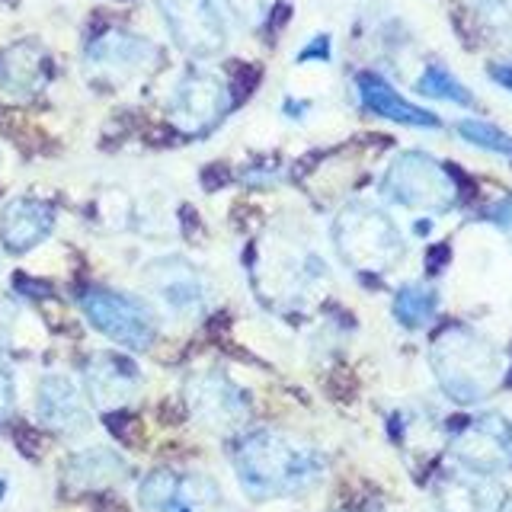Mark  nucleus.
Masks as SVG:
<instances>
[{"label": "nucleus", "instance_id": "nucleus-22", "mask_svg": "<svg viewBox=\"0 0 512 512\" xmlns=\"http://www.w3.org/2000/svg\"><path fill=\"white\" fill-rule=\"evenodd\" d=\"M416 93L429 96V100L455 103V106H474V93L461 84V80L445 68V64H429V68L416 80Z\"/></svg>", "mask_w": 512, "mask_h": 512}, {"label": "nucleus", "instance_id": "nucleus-19", "mask_svg": "<svg viewBox=\"0 0 512 512\" xmlns=\"http://www.w3.org/2000/svg\"><path fill=\"white\" fill-rule=\"evenodd\" d=\"M48 77V58L39 45L20 42L0 52V93L32 96Z\"/></svg>", "mask_w": 512, "mask_h": 512}, {"label": "nucleus", "instance_id": "nucleus-2", "mask_svg": "<svg viewBox=\"0 0 512 512\" xmlns=\"http://www.w3.org/2000/svg\"><path fill=\"white\" fill-rule=\"evenodd\" d=\"M432 375L455 404H480L506 381V356L487 333L468 324H452L429 346Z\"/></svg>", "mask_w": 512, "mask_h": 512}, {"label": "nucleus", "instance_id": "nucleus-20", "mask_svg": "<svg viewBox=\"0 0 512 512\" xmlns=\"http://www.w3.org/2000/svg\"><path fill=\"white\" fill-rule=\"evenodd\" d=\"M68 484L74 490H100V487H112L116 480L125 477V461L109 452V448H87V452H80L71 458L68 471Z\"/></svg>", "mask_w": 512, "mask_h": 512}, {"label": "nucleus", "instance_id": "nucleus-25", "mask_svg": "<svg viewBox=\"0 0 512 512\" xmlns=\"http://www.w3.org/2000/svg\"><path fill=\"white\" fill-rule=\"evenodd\" d=\"M480 13L496 32L512 36V0H480Z\"/></svg>", "mask_w": 512, "mask_h": 512}, {"label": "nucleus", "instance_id": "nucleus-15", "mask_svg": "<svg viewBox=\"0 0 512 512\" xmlns=\"http://www.w3.org/2000/svg\"><path fill=\"white\" fill-rule=\"evenodd\" d=\"M87 391L96 407L103 410H119L132 400L141 388V375L135 362L125 356H112V352H96L87 362Z\"/></svg>", "mask_w": 512, "mask_h": 512}, {"label": "nucleus", "instance_id": "nucleus-23", "mask_svg": "<svg viewBox=\"0 0 512 512\" xmlns=\"http://www.w3.org/2000/svg\"><path fill=\"white\" fill-rule=\"evenodd\" d=\"M455 132L480 151H490V154H500V157L512 160V135L503 132L500 125L484 122V119H461L455 125Z\"/></svg>", "mask_w": 512, "mask_h": 512}, {"label": "nucleus", "instance_id": "nucleus-4", "mask_svg": "<svg viewBox=\"0 0 512 512\" xmlns=\"http://www.w3.org/2000/svg\"><path fill=\"white\" fill-rule=\"evenodd\" d=\"M381 196L410 212L445 215L461 202V186L442 160L426 151H404L384 170Z\"/></svg>", "mask_w": 512, "mask_h": 512}, {"label": "nucleus", "instance_id": "nucleus-14", "mask_svg": "<svg viewBox=\"0 0 512 512\" xmlns=\"http://www.w3.org/2000/svg\"><path fill=\"white\" fill-rule=\"evenodd\" d=\"M506 493L496 484L493 474L477 471H448L439 477L436 503L439 512H500Z\"/></svg>", "mask_w": 512, "mask_h": 512}, {"label": "nucleus", "instance_id": "nucleus-29", "mask_svg": "<svg viewBox=\"0 0 512 512\" xmlns=\"http://www.w3.org/2000/svg\"><path fill=\"white\" fill-rule=\"evenodd\" d=\"M490 77H493L503 90L512 93V64H506V61H503V64H490Z\"/></svg>", "mask_w": 512, "mask_h": 512}, {"label": "nucleus", "instance_id": "nucleus-24", "mask_svg": "<svg viewBox=\"0 0 512 512\" xmlns=\"http://www.w3.org/2000/svg\"><path fill=\"white\" fill-rule=\"evenodd\" d=\"M228 4V10L237 16L240 23L256 29V26H263L269 20V13L272 7H276V0H224Z\"/></svg>", "mask_w": 512, "mask_h": 512}, {"label": "nucleus", "instance_id": "nucleus-27", "mask_svg": "<svg viewBox=\"0 0 512 512\" xmlns=\"http://www.w3.org/2000/svg\"><path fill=\"white\" fill-rule=\"evenodd\" d=\"M13 410V378H10V368L0 362V420H7Z\"/></svg>", "mask_w": 512, "mask_h": 512}, {"label": "nucleus", "instance_id": "nucleus-5", "mask_svg": "<svg viewBox=\"0 0 512 512\" xmlns=\"http://www.w3.org/2000/svg\"><path fill=\"white\" fill-rule=\"evenodd\" d=\"M324 276L327 269L317 253L295 244H269L256 266V288L272 308H298Z\"/></svg>", "mask_w": 512, "mask_h": 512}, {"label": "nucleus", "instance_id": "nucleus-6", "mask_svg": "<svg viewBox=\"0 0 512 512\" xmlns=\"http://www.w3.org/2000/svg\"><path fill=\"white\" fill-rule=\"evenodd\" d=\"M80 308H84L87 320L109 336L112 343H119L132 352L151 349L157 340V320L154 311L144 301L125 295V292H112V288H87L80 295Z\"/></svg>", "mask_w": 512, "mask_h": 512}, {"label": "nucleus", "instance_id": "nucleus-16", "mask_svg": "<svg viewBox=\"0 0 512 512\" xmlns=\"http://www.w3.org/2000/svg\"><path fill=\"white\" fill-rule=\"evenodd\" d=\"M356 90H359V100L368 112H375V116L388 119V122H397V125H410V128H439L442 119L436 112H429L423 106H416L410 100H404L388 80L381 74H372V71H362L356 77Z\"/></svg>", "mask_w": 512, "mask_h": 512}, {"label": "nucleus", "instance_id": "nucleus-28", "mask_svg": "<svg viewBox=\"0 0 512 512\" xmlns=\"http://www.w3.org/2000/svg\"><path fill=\"white\" fill-rule=\"evenodd\" d=\"M298 61H330V36H317L311 45H304Z\"/></svg>", "mask_w": 512, "mask_h": 512}, {"label": "nucleus", "instance_id": "nucleus-18", "mask_svg": "<svg viewBox=\"0 0 512 512\" xmlns=\"http://www.w3.org/2000/svg\"><path fill=\"white\" fill-rule=\"evenodd\" d=\"M39 420L55 429L64 432V436H74V432L87 429V407L84 397H80L77 384L64 375H48L39 384Z\"/></svg>", "mask_w": 512, "mask_h": 512}, {"label": "nucleus", "instance_id": "nucleus-1", "mask_svg": "<svg viewBox=\"0 0 512 512\" xmlns=\"http://www.w3.org/2000/svg\"><path fill=\"white\" fill-rule=\"evenodd\" d=\"M234 471L253 500H276L311 490L327 471L311 442L276 429H256L234 442Z\"/></svg>", "mask_w": 512, "mask_h": 512}, {"label": "nucleus", "instance_id": "nucleus-17", "mask_svg": "<svg viewBox=\"0 0 512 512\" xmlns=\"http://www.w3.org/2000/svg\"><path fill=\"white\" fill-rule=\"evenodd\" d=\"M55 228V212L52 205L39 199H13L0 212V240L10 253H26L39 247L42 240Z\"/></svg>", "mask_w": 512, "mask_h": 512}, {"label": "nucleus", "instance_id": "nucleus-3", "mask_svg": "<svg viewBox=\"0 0 512 512\" xmlns=\"http://www.w3.org/2000/svg\"><path fill=\"white\" fill-rule=\"evenodd\" d=\"M333 247L340 253V260L372 276V272H388L394 269L407 253V240L400 234L397 221L381 212L375 205L352 202L346 205L333 221Z\"/></svg>", "mask_w": 512, "mask_h": 512}, {"label": "nucleus", "instance_id": "nucleus-10", "mask_svg": "<svg viewBox=\"0 0 512 512\" xmlns=\"http://www.w3.org/2000/svg\"><path fill=\"white\" fill-rule=\"evenodd\" d=\"M144 285L173 317H199L212 301V282L196 263L183 260V256L154 260L144 269Z\"/></svg>", "mask_w": 512, "mask_h": 512}, {"label": "nucleus", "instance_id": "nucleus-26", "mask_svg": "<svg viewBox=\"0 0 512 512\" xmlns=\"http://www.w3.org/2000/svg\"><path fill=\"white\" fill-rule=\"evenodd\" d=\"M484 221H490L496 231H503V237L512 244V196L496 199L484 212Z\"/></svg>", "mask_w": 512, "mask_h": 512}, {"label": "nucleus", "instance_id": "nucleus-8", "mask_svg": "<svg viewBox=\"0 0 512 512\" xmlns=\"http://www.w3.org/2000/svg\"><path fill=\"white\" fill-rule=\"evenodd\" d=\"M170 39L192 58H212L228 45V26L215 0H157Z\"/></svg>", "mask_w": 512, "mask_h": 512}, {"label": "nucleus", "instance_id": "nucleus-13", "mask_svg": "<svg viewBox=\"0 0 512 512\" xmlns=\"http://www.w3.org/2000/svg\"><path fill=\"white\" fill-rule=\"evenodd\" d=\"M186 400L196 420L215 432H231L247 420V397L218 368L192 375L186 384Z\"/></svg>", "mask_w": 512, "mask_h": 512}, {"label": "nucleus", "instance_id": "nucleus-11", "mask_svg": "<svg viewBox=\"0 0 512 512\" xmlns=\"http://www.w3.org/2000/svg\"><path fill=\"white\" fill-rule=\"evenodd\" d=\"M452 455L464 471L496 474L512 468V420L503 413H480L452 439Z\"/></svg>", "mask_w": 512, "mask_h": 512}, {"label": "nucleus", "instance_id": "nucleus-21", "mask_svg": "<svg viewBox=\"0 0 512 512\" xmlns=\"http://www.w3.org/2000/svg\"><path fill=\"white\" fill-rule=\"evenodd\" d=\"M394 320L404 330H423L436 320L439 311V292L432 285L423 282H407L397 288V295L391 301Z\"/></svg>", "mask_w": 512, "mask_h": 512}, {"label": "nucleus", "instance_id": "nucleus-7", "mask_svg": "<svg viewBox=\"0 0 512 512\" xmlns=\"http://www.w3.org/2000/svg\"><path fill=\"white\" fill-rule=\"evenodd\" d=\"M164 52L144 36L125 29H109L87 45V68L106 84H132V80L160 68Z\"/></svg>", "mask_w": 512, "mask_h": 512}, {"label": "nucleus", "instance_id": "nucleus-9", "mask_svg": "<svg viewBox=\"0 0 512 512\" xmlns=\"http://www.w3.org/2000/svg\"><path fill=\"white\" fill-rule=\"evenodd\" d=\"M231 100L234 96L221 77L192 68L180 77L170 96V119L186 135H205L228 116Z\"/></svg>", "mask_w": 512, "mask_h": 512}, {"label": "nucleus", "instance_id": "nucleus-12", "mask_svg": "<svg viewBox=\"0 0 512 512\" xmlns=\"http://www.w3.org/2000/svg\"><path fill=\"white\" fill-rule=\"evenodd\" d=\"M138 503L148 512H199L221 506V490L215 480L202 474H176L160 468L141 480Z\"/></svg>", "mask_w": 512, "mask_h": 512}]
</instances>
